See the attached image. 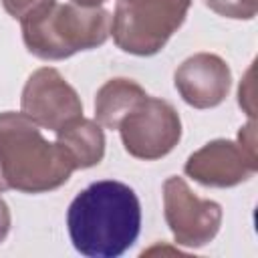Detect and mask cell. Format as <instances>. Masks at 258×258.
<instances>
[{
    "label": "cell",
    "mask_w": 258,
    "mask_h": 258,
    "mask_svg": "<svg viewBox=\"0 0 258 258\" xmlns=\"http://www.w3.org/2000/svg\"><path fill=\"white\" fill-rule=\"evenodd\" d=\"M67 228L79 254L87 258H117L125 254L139 236V198L135 189L123 181H93L71 202Z\"/></svg>",
    "instance_id": "cell-1"
},
{
    "label": "cell",
    "mask_w": 258,
    "mask_h": 258,
    "mask_svg": "<svg viewBox=\"0 0 258 258\" xmlns=\"http://www.w3.org/2000/svg\"><path fill=\"white\" fill-rule=\"evenodd\" d=\"M75 167L56 141L22 111L0 113V191L44 194L58 189Z\"/></svg>",
    "instance_id": "cell-2"
},
{
    "label": "cell",
    "mask_w": 258,
    "mask_h": 258,
    "mask_svg": "<svg viewBox=\"0 0 258 258\" xmlns=\"http://www.w3.org/2000/svg\"><path fill=\"white\" fill-rule=\"evenodd\" d=\"M22 40L30 54L42 60H62L91 50L111 36V14L103 6L52 2L44 10L20 20Z\"/></svg>",
    "instance_id": "cell-3"
},
{
    "label": "cell",
    "mask_w": 258,
    "mask_h": 258,
    "mask_svg": "<svg viewBox=\"0 0 258 258\" xmlns=\"http://www.w3.org/2000/svg\"><path fill=\"white\" fill-rule=\"evenodd\" d=\"M189 6L191 0H117L111 36L123 52L151 56L177 32Z\"/></svg>",
    "instance_id": "cell-4"
},
{
    "label": "cell",
    "mask_w": 258,
    "mask_h": 258,
    "mask_svg": "<svg viewBox=\"0 0 258 258\" xmlns=\"http://www.w3.org/2000/svg\"><path fill=\"white\" fill-rule=\"evenodd\" d=\"M129 155L153 161L173 151L181 139V119L175 107L159 97H145L119 125Z\"/></svg>",
    "instance_id": "cell-5"
},
{
    "label": "cell",
    "mask_w": 258,
    "mask_h": 258,
    "mask_svg": "<svg viewBox=\"0 0 258 258\" xmlns=\"http://www.w3.org/2000/svg\"><path fill=\"white\" fill-rule=\"evenodd\" d=\"M163 216L177 246L202 248L210 244L222 226V206L191 191L183 177L163 181Z\"/></svg>",
    "instance_id": "cell-6"
},
{
    "label": "cell",
    "mask_w": 258,
    "mask_h": 258,
    "mask_svg": "<svg viewBox=\"0 0 258 258\" xmlns=\"http://www.w3.org/2000/svg\"><path fill=\"white\" fill-rule=\"evenodd\" d=\"M20 111L40 129L58 131L67 123L83 117V103L75 87L52 67L36 69L24 83Z\"/></svg>",
    "instance_id": "cell-7"
},
{
    "label": "cell",
    "mask_w": 258,
    "mask_h": 258,
    "mask_svg": "<svg viewBox=\"0 0 258 258\" xmlns=\"http://www.w3.org/2000/svg\"><path fill=\"white\" fill-rule=\"evenodd\" d=\"M258 169V159H252L238 141L214 139L194 151L183 171L194 181L206 187H234L248 181Z\"/></svg>",
    "instance_id": "cell-8"
},
{
    "label": "cell",
    "mask_w": 258,
    "mask_h": 258,
    "mask_svg": "<svg viewBox=\"0 0 258 258\" xmlns=\"http://www.w3.org/2000/svg\"><path fill=\"white\" fill-rule=\"evenodd\" d=\"M173 85L189 107L212 109L224 103L228 97L232 71L222 56L212 52H196L175 69Z\"/></svg>",
    "instance_id": "cell-9"
},
{
    "label": "cell",
    "mask_w": 258,
    "mask_h": 258,
    "mask_svg": "<svg viewBox=\"0 0 258 258\" xmlns=\"http://www.w3.org/2000/svg\"><path fill=\"white\" fill-rule=\"evenodd\" d=\"M56 143L77 169H87L101 163L105 155V133L103 127L85 117H77L56 131Z\"/></svg>",
    "instance_id": "cell-10"
},
{
    "label": "cell",
    "mask_w": 258,
    "mask_h": 258,
    "mask_svg": "<svg viewBox=\"0 0 258 258\" xmlns=\"http://www.w3.org/2000/svg\"><path fill=\"white\" fill-rule=\"evenodd\" d=\"M147 97L145 89L125 77L109 79L95 95V119L105 129H119L121 121Z\"/></svg>",
    "instance_id": "cell-11"
},
{
    "label": "cell",
    "mask_w": 258,
    "mask_h": 258,
    "mask_svg": "<svg viewBox=\"0 0 258 258\" xmlns=\"http://www.w3.org/2000/svg\"><path fill=\"white\" fill-rule=\"evenodd\" d=\"M204 4L216 14L236 20H252L258 10V0H204Z\"/></svg>",
    "instance_id": "cell-12"
},
{
    "label": "cell",
    "mask_w": 258,
    "mask_h": 258,
    "mask_svg": "<svg viewBox=\"0 0 258 258\" xmlns=\"http://www.w3.org/2000/svg\"><path fill=\"white\" fill-rule=\"evenodd\" d=\"M54 0H2L4 10L16 18V20H24L40 10H44L46 6H50Z\"/></svg>",
    "instance_id": "cell-13"
},
{
    "label": "cell",
    "mask_w": 258,
    "mask_h": 258,
    "mask_svg": "<svg viewBox=\"0 0 258 258\" xmlns=\"http://www.w3.org/2000/svg\"><path fill=\"white\" fill-rule=\"evenodd\" d=\"M254 95H256V89H254V62H252L240 83V89H238V105L244 109V113L250 119H254V115H256V97Z\"/></svg>",
    "instance_id": "cell-14"
},
{
    "label": "cell",
    "mask_w": 258,
    "mask_h": 258,
    "mask_svg": "<svg viewBox=\"0 0 258 258\" xmlns=\"http://www.w3.org/2000/svg\"><path fill=\"white\" fill-rule=\"evenodd\" d=\"M238 145L252 159H258V153H256V119H250L244 127H240V131H238Z\"/></svg>",
    "instance_id": "cell-15"
},
{
    "label": "cell",
    "mask_w": 258,
    "mask_h": 258,
    "mask_svg": "<svg viewBox=\"0 0 258 258\" xmlns=\"http://www.w3.org/2000/svg\"><path fill=\"white\" fill-rule=\"evenodd\" d=\"M10 226H12L10 208H8V204L0 198V244L6 240V236H8V232H10Z\"/></svg>",
    "instance_id": "cell-16"
},
{
    "label": "cell",
    "mask_w": 258,
    "mask_h": 258,
    "mask_svg": "<svg viewBox=\"0 0 258 258\" xmlns=\"http://www.w3.org/2000/svg\"><path fill=\"white\" fill-rule=\"evenodd\" d=\"M157 252H161V254H163V252H167V254H175V252H177V254H179V250H177V248H165V246H153V248L145 250L143 254H147V256H149V254H157Z\"/></svg>",
    "instance_id": "cell-17"
},
{
    "label": "cell",
    "mask_w": 258,
    "mask_h": 258,
    "mask_svg": "<svg viewBox=\"0 0 258 258\" xmlns=\"http://www.w3.org/2000/svg\"><path fill=\"white\" fill-rule=\"evenodd\" d=\"M69 2H73V4H79V6H87V8H93V6H101L103 2H107V0H69Z\"/></svg>",
    "instance_id": "cell-18"
}]
</instances>
